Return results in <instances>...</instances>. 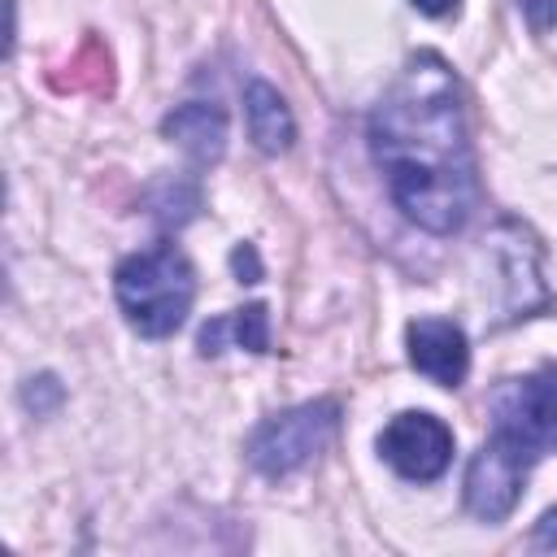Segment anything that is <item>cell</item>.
<instances>
[{"mask_svg":"<svg viewBox=\"0 0 557 557\" xmlns=\"http://www.w3.org/2000/svg\"><path fill=\"white\" fill-rule=\"evenodd\" d=\"M531 544H535V548H557V509H548V513L535 522Z\"/></svg>","mask_w":557,"mask_h":557,"instance_id":"cell-13","label":"cell"},{"mask_svg":"<svg viewBox=\"0 0 557 557\" xmlns=\"http://www.w3.org/2000/svg\"><path fill=\"white\" fill-rule=\"evenodd\" d=\"M165 135L191 152L196 161H218L222 148H226V117L218 104H205V100H191V104H178L170 117H165Z\"/></svg>","mask_w":557,"mask_h":557,"instance_id":"cell-8","label":"cell"},{"mask_svg":"<svg viewBox=\"0 0 557 557\" xmlns=\"http://www.w3.org/2000/svg\"><path fill=\"white\" fill-rule=\"evenodd\" d=\"M522 483H527L522 470H513L509 461H500L487 448H479L470 457V470H466V509L474 518H483V522H500L518 505Z\"/></svg>","mask_w":557,"mask_h":557,"instance_id":"cell-7","label":"cell"},{"mask_svg":"<svg viewBox=\"0 0 557 557\" xmlns=\"http://www.w3.org/2000/svg\"><path fill=\"white\" fill-rule=\"evenodd\" d=\"M222 339H235L239 348L248 352H270V318H265V305H248V309H235L231 318H213L205 331H200V352H222Z\"/></svg>","mask_w":557,"mask_h":557,"instance_id":"cell-10","label":"cell"},{"mask_svg":"<svg viewBox=\"0 0 557 557\" xmlns=\"http://www.w3.org/2000/svg\"><path fill=\"white\" fill-rule=\"evenodd\" d=\"M244 113H248V135L261 152H287L292 139H296V122H292V109L283 104V96L270 87V83H248L244 91Z\"/></svg>","mask_w":557,"mask_h":557,"instance_id":"cell-9","label":"cell"},{"mask_svg":"<svg viewBox=\"0 0 557 557\" xmlns=\"http://www.w3.org/2000/svg\"><path fill=\"white\" fill-rule=\"evenodd\" d=\"M379 453L383 461L400 474V479H413V483H431L448 470L453 461V431L435 418V413H396L383 435H379Z\"/></svg>","mask_w":557,"mask_h":557,"instance_id":"cell-5","label":"cell"},{"mask_svg":"<svg viewBox=\"0 0 557 557\" xmlns=\"http://www.w3.org/2000/svg\"><path fill=\"white\" fill-rule=\"evenodd\" d=\"M370 148L409 222L453 235L474 209V157L453 70L418 52L370 117Z\"/></svg>","mask_w":557,"mask_h":557,"instance_id":"cell-1","label":"cell"},{"mask_svg":"<svg viewBox=\"0 0 557 557\" xmlns=\"http://www.w3.org/2000/svg\"><path fill=\"white\" fill-rule=\"evenodd\" d=\"M113 292H117L126 322L139 335L161 339L187 322L191 300H196V274H191V261L174 244H157V248L131 252L117 265Z\"/></svg>","mask_w":557,"mask_h":557,"instance_id":"cell-2","label":"cell"},{"mask_svg":"<svg viewBox=\"0 0 557 557\" xmlns=\"http://www.w3.org/2000/svg\"><path fill=\"white\" fill-rule=\"evenodd\" d=\"M409 361L440 387H457L470 370V344L457 322L448 318H418L409 322Z\"/></svg>","mask_w":557,"mask_h":557,"instance_id":"cell-6","label":"cell"},{"mask_svg":"<svg viewBox=\"0 0 557 557\" xmlns=\"http://www.w3.org/2000/svg\"><path fill=\"white\" fill-rule=\"evenodd\" d=\"M487 418L492 435L483 448L531 474V466L557 448V366H540L522 379L496 383Z\"/></svg>","mask_w":557,"mask_h":557,"instance_id":"cell-3","label":"cell"},{"mask_svg":"<svg viewBox=\"0 0 557 557\" xmlns=\"http://www.w3.org/2000/svg\"><path fill=\"white\" fill-rule=\"evenodd\" d=\"M518 9L531 22V30H553L557 26V0H518Z\"/></svg>","mask_w":557,"mask_h":557,"instance_id":"cell-11","label":"cell"},{"mask_svg":"<svg viewBox=\"0 0 557 557\" xmlns=\"http://www.w3.org/2000/svg\"><path fill=\"white\" fill-rule=\"evenodd\" d=\"M422 13H431V17H444V13H453L457 9V0H413Z\"/></svg>","mask_w":557,"mask_h":557,"instance_id":"cell-14","label":"cell"},{"mask_svg":"<svg viewBox=\"0 0 557 557\" xmlns=\"http://www.w3.org/2000/svg\"><path fill=\"white\" fill-rule=\"evenodd\" d=\"M335 422H339L335 400H309V405H296L287 413H274L252 431L248 461L261 474H292L331 440Z\"/></svg>","mask_w":557,"mask_h":557,"instance_id":"cell-4","label":"cell"},{"mask_svg":"<svg viewBox=\"0 0 557 557\" xmlns=\"http://www.w3.org/2000/svg\"><path fill=\"white\" fill-rule=\"evenodd\" d=\"M231 265H235V274H239L244 283H257V278H261V265H257V257H252V248H248V244H244V248H235Z\"/></svg>","mask_w":557,"mask_h":557,"instance_id":"cell-12","label":"cell"}]
</instances>
